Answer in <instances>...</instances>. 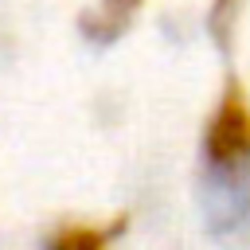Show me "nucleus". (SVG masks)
<instances>
[{"instance_id": "1", "label": "nucleus", "mask_w": 250, "mask_h": 250, "mask_svg": "<svg viewBox=\"0 0 250 250\" xmlns=\"http://www.w3.org/2000/svg\"><path fill=\"white\" fill-rule=\"evenodd\" d=\"M203 168L219 203L250 211V90L230 74L203 121Z\"/></svg>"}, {"instance_id": "2", "label": "nucleus", "mask_w": 250, "mask_h": 250, "mask_svg": "<svg viewBox=\"0 0 250 250\" xmlns=\"http://www.w3.org/2000/svg\"><path fill=\"white\" fill-rule=\"evenodd\" d=\"M125 227H129L125 211L109 219H66L43 234V250H113Z\"/></svg>"}, {"instance_id": "3", "label": "nucleus", "mask_w": 250, "mask_h": 250, "mask_svg": "<svg viewBox=\"0 0 250 250\" xmlns=\"http://www.w3.org/2000/svg\"><path fill=\"white\" fill-rule=\"evenodd\" d=\"M141 8H145V0H94L90 8L78 12V31L86 43L109 47L137 23Z\"/></svg>"}, {"instance_id": "4", "label": "nucleus", "mask_w": 250, "mask_h": 250, "mask_svg": "<svg viewBox=\"0 0 250 250\" xmlns=\"http://www.w3.org/2000/svg\"><path fill=\"white\" fill-rule=\"evenodd\" d=\"M242 8L246 0H207V35L219 51H230L238 39V23H242Z\"/></svg>"}]
</instances>
